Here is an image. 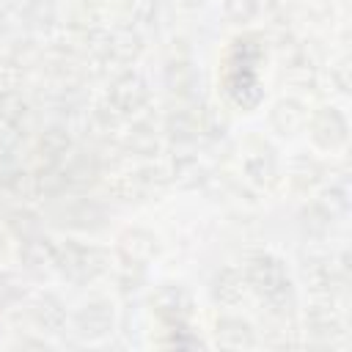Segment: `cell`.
<instances>
[{"instance_id": "cell-1", "label": "cell", "mask_w": 352, "mask_h": 352, "mask_svg": "<svg viewBox=\"0 0 352 352\" xmlns=\"http://www.w3.org/2000/svg\"><path fill=\"white\" fill-rule=\"evenodd\" d=\"M245 280L248 286L270 305V311L275 314H289L292 302H294V289H292V278L286 272V264L267 253V250H258V253H250L245 258Z\"/></svg>"}, {"instance_id": "cell-2", "label": "cell", "mask_w": 352, "mask_h": 352, "mask_svg": "<svg viewBox=\"0 0 352 352\" xmlns=\"http://www.w3.org/2000/svg\"><path fill=\"white\" fill-rule=\"evenodd\" d=\"M107 264L110 261L102 248L82 245L74 239H66L63 245H58V270L74 283H88L99 278L107 270Z\"/></svg>"}, {"instance_id": "cell-3", "label": "cell", "mask_w": 352, "mask_h": 352, "mask_svg": "<svg viewBox=\"0 0 352 352\" xmlns=\"http://www.w3.org/2000/svg\"><path fill=\"white\" fill-rule=\"evenodd\" d=\"M107 102L118 116H132L148 102V82L138 72H124L110 82Z\"/></svg>"}, {"instance_id": "cell-4", "label": "cell", "mask_w": 352, "mask_h": 352, "mask_svg": "<svg viewBox=\"0 0 352 352\" xmlns=\"http://www.w3.org/2000/svg\"><path fill=\"white\" fill-rule=\"evenodd\" d=\"M162 187H165V173L160 168H151V165L129 170V173H118L110 182V190L121 201H143V198L160 192Z\"/></svg>"}, {"instance_id": "cell-5", "label": "cell", "mask_w": 352, "mask_h": 352, "mask_svg": "<svg viewBox=\"0 0 352 352\" xmlns=\"http://www.w3.org/2000/svg\"><path fill=\"white\" fill-rule=\"evenodd\" d=\"M151 308L165 324H182L192 316V297L182 283H162L151 294Z\"/></svg>"}, {"instance_id": "cell-6", "label": "cell", "mask_w": 352, "mask_h": 352, "mask_svg": "<svg viewBox=\"0 0 352 352\" xmlns=\"http://www.w3.org/2000/svg\"><path fill=\"white\" fill-rule=\"evenodd\" d=\"M52 220L63 228H77V231H96L104 226L107 214L104 209L91 201V198H77V201H66V204H58L52 209Z\"/></svg>"}, {"instance_id": "cell-7", "label": "cell", "mask_w": 352, "mask_h": 352, "mask_svg": "<svg viewBox=\"0 0 352 352\" xmlns=\"http://www.w3.org/2000/svg\"><path fill=\"white\" fill-rule=\"evenodd\" d=\"M311 138H314L316 146L330 148V151L344 146L346 138H349V124H346L344 113L338 107H330V104L319 107L311 118Z\"/></svg>"}, {"instance_id": "cell-8", "label": "cell", "mask_w": 352, "mask_h": 352, "mask_svg": "<svg viewBox=\"0 0 352 352\" xmlns=\"http://www.w3.org/2000/svg\"><path fill=\"white\" fill-rule=\"evenodd\" d=\"M302 283L311 294H319V297H333L346 280L338 275L333 258L327 256H308L302 261Z\"/></svg>"}, {"instance_id": "cell-9", "label": "cell", "mask_w": 352, "mask_h": 352, "mask_svg": "<svg viewBox=\"0 0 352 352\" xmlns=\"http://www.w3.org/2000/svg\"><path fill=\"white\" fill-rule=\"evenodd\" d=\"M113 305L107 300H91L74 314V333L85 341H99L113 330Z\"/></svg>"}, {"instance_id": "cell-10", "label": "cell", "mask_w": 352, "mask_h": 352, "mask_svg": "<svg viewBox=\"0 0 352 352\" xmlns=\"http://www.w3.org/2000/svg\"><path fill=\"white\" fill-rule=\"evenodd\" d=\"M223 85L228 99L242 110H253L264 99V85L258 80V72L253 69H228L223 77Z\"/></svg>"}, {"instance_id": "cell-11", "label": "cell", "mask_w": 352, "mask_h": 352, "mask_svg": "<svg viewBox=\"0 0 352 352\" xmlns=\"http://www.w3.org/2000/svg\"><path fill=\"white\" fill-rule=\"evenodd\" d=\"M305 330L316 341H336L344 336V322L330 302H316L305 311Z\"/></svg>"}, {"instance_id": "cell-12", "label": "cell", "mask_w": 352, "mask_h": 352, "mask_svg": "<svg viewBox=\"0 0 352 352\" xmlns=\"http://www.w3.org/2000/svg\"><path fill=\"white\" fill-rule=\"evenodd\" d=\"M19 258H22V264L28 270L47 272V270L58 267V245H55V239H50L44 234H33V236L22 239Z\"/></svg>"}, {"instance_id": "cell-13", "label": "cell", "mask_w": 352, "mask_h": 352, "mask_svg": "<svg viewBox=\"0 0 352 352\" xmlns=\"http://www.w3.org/2000/svg\"><path fill=\"white\" fill-rule=\"evenodd\" d=\"M165 85L170 94L182 96V99H195V91L201 85V74L192 66V60L187 58H173L165 66Z\"/></svg>"}, {"instance_id": "cell-14", "label": "cell", "mask_w": 352, "mask_h": 352, "mask_svg": "<svg viewBox=\"0 0 352 352\" xmlns=\"http://www.w3.org/2000/svg\"><path fill=\"white\" fill-rule=\"evenodd\" d=\"M209 292H212V300H214V302H220V305H236V302L245 297V292H248L245 272L236 270V267H223V270H217L214 278H212Z\"/></svg>"}, {"instance_id": "cell-15", "label": "cell", "mask_w": 352, "mask_h": 352, "mask_svg": "<svg viewBox=\"0 0 352 352\" xmlns=\"http://www.w3.org/2000/svg\"><path fill=\"white\" fill-rule=\"evenodd\" d=\"M118 253L124 258H132V261H151L157 253H160V242L151 231L146 228H126L121 236H118Z\"/></svg>"}, {"instance_id": "cell-16", "label": "cell", "mask_w": 352, "mask_h": 352, "mask_svg": "<svg viewBox=\"0 0 352 352\" xmlns=\"http://www.w3.org/2000/svg\"><path fill=\"white\" fill-rule=\"evenodd\" d=\"M214 338L226 349H250L256 344V333H253L250 322H245L239 316H220L214 324Z\"/></svg>"}, {"instance_id": "cell-17", "label": "cell", "mask_w": 352, "mask_h": 352, "mask_svg": "<svg viewBox=\"0 0 352 352\" xmlns=\"http://www.w3.org/2000/svg\"><path fill=\"white\" fill-rule=\"evenodd\" d=\"M66 190H69V179L60 162H44L38 170L30 173V195L55 198V195H63Z\"/></svg>"}, {"instance_id": "cell-18", "label": "cell", "mask_w": 352, "mask_h": 352, "mask_svg": "<svg viewBox=\"0 0 352 352\" xmlns=\"http://www.w3.org/2000/svg\"><path fill=\"white\" fill-rule=\"evenodd\" d=\"M165 132L173 143H192L201 135V110L179 107L165 116Z\"/></svg>"}, {"instance_id": "cell-19", "label": "cell", "mask_w": 352, "mask_h": 352, "mask_svg": "<svg viewBox=\"0 0 352 352\" xmlns=\"http://www.w3.org/2000/svg\"><path fill=\"white\" fill-rule=\"evenodd\" d=\"M143 50V38L135 28L124 25V28H116L110 33V47H107V63H132Z\"/></svg>"}, {"instance_id": "cell-20", "label": "cell", "mask_w": 352, "mask_h": 352, "mask_svg": "<svg viewBox=\"0 0 352 352\" xmlns=\"http://www.w3.org/2000/svg\"><path fill=\"white\" fill-rule=\"evenodd\" d=\"M30 316L47 333H60L66 327V308L55 294H38L30 305Z\"/></svg>"}, {"instance_id": "cell-21", "label": "cell", "mask_w": 352, "mask_h": 352, "mask_svg": "<svg viewBox=\"0 0 352 352\" xmlns=\"http://www.w3.org/2000/svg\"><path fill=\"white\" fill-rule=\"evenodd\" d=\"M63 168H66L69 190H85V187L96 184V179L102 176V162L91 151H82V154L72 157L69 165H63Z\"/></svg>"}, {"instance_id": "cell-22", "label": "cell", "mask_w": 352, "mask_h": 352, "mask_svg": "<svg viewBox=\"0 0 352 352\" xmlns=\"http://www.w3.org/2000/svg\"><path fill=\"white\" fill-rule=\"evenodd\" d=\"M270 121H272L275 132L297 135L308 124V113H305V107L297 99H280V102H275V107L270 113Z\"/></svg>"}, {"instance_id": "cell-23", "label": "cell", "mask_w": 352, "mask_h": 352, "mask_svg": "<svg viewBox=\"0 0 352 352\" xmlns=\"http://www.w3.org/2000/svg\"><path fill=\"white\" fill-rule=\"evenodd\" d=\"M264 60V44L258 36H239L228 50V69H258Z\"/></svg>"}, {"instance_id": "cell-24", "label": "cell", "mask_w": 352, "mask_h": 352, "mask_svg": "<svg viewBox=\"0 0 352 352\" xmlns=\"http://www.w3.org/2000/svg\"><path fill=\"white\" fill-rule=\"evenodd\" d=\"M36 151H38L41 162H60V160H66V154L72 151V135H69V129L60 126V124L47 126L38 135V148Z\"/></svg>"}, {"instance_id": "cell-25", "label": "cell", "mask_w": 352, "mask_h": 352, "mask_svg": "<svg viewBox=\"0 0 352 352\" xmlns=\"http://www.w3.org/2000/svg\"><path fill=\"white\" fill-rule=\"evenodd\" d=\"M245 168V176L250 184L261 187V190H270L275 182H278V165H275V157L270 151H253L245 157L242 162Z\"/></svg>"}, {"instance_id": "cell-26", "label": "cell", "mask_w": 352, "mask_h": 352, "mask_svg": "<svg viewBox=\"0 0 352 352\" xmlns=\"http://www.w3.org/2000/svg\"><path fill=\"white\" fill-rule=\"evenodd\" d=\"M170 176L179 187H198L209 179V170L198 160V154H179L170 162Z\"/></svg>"}, {"instance_id": "cell-27", "label": "cell", "mask_w": 352, "mask_h": 352, "mask_svg": "<svg viewBox=\"0 0 352 352\" xmlns=\"http://www.w3.org/2000/svg\"><path fill=\"white\" fill-rule=\"evenodd\" d=\"M283 80L289 85H294V88H302V91L314 88V82H316V63H314V58H308V52H302V50H294L289 63H286V69H283Z\"/></svg>"}, {"instance_id": "cell-28", "label": "cell", "mask_w": 352, "mask_h": 352, "mask_svg": "<svg viewBox=\"0 0 352 352\" xmlns=\"http://www.w3.org/2000/svg\"><path fill=\"white\" fill-rule=\"evenodd\" d=\"M124 148L135 157H154L157 148H160L157 132L148 124H132L124 135Z\"/></svg>"}, {"instance_id": "cell-29", "label": "cell", "mask_w": 352, "mask_h": 352, "mask_svg": "<svg viewBox=\"0 0 352 352\" xmlns=\"http://www.w3.org/2000/svg\"><path fill=\"white\" fill-rule=\"evenodd\" d=\"M289 173H292V184H294V190H311V187H316V184L322 182L324 168H322V162H316L314 157H308V154H297V157L292 160Z\"/></svg>"}, {"instance_id": "cell-30", "label": "cell", "mask_w": 352, "mask_h": 352, "mask_svg": "<svg viewBox=\"0 0 352 352\" xmlns=\"http://www.w3.org/2000/svg\"><path fill=\"white\" fill-rule=\"evenodd\" d=\"M333 214L324 204L319 201H311L300 209V228L308 234V236H324L330 228H333Z\"/></svg>"}, {"instance_id": "cell-31", "label": "cell", "mask_w": 352, "mask_h": 352, "mask_svg": "<svg viewBox=\"0 0 352 352\" xmlns=\"http://www.w3.org/2000/svg\"><path fill=\"white\" fill-rule=\"evenodd\" d=\"M124 14L129 19V28H157L160 19V3L157 0H126Z\"/></svg>"}, {"instance_id": "cell-32", "label": "cell", "mask_w": 352, "mask_h": 352, "mask_svg": "<svg viewBox=\"0 0 352 352\" xmlns=\"http://www.w3.org/2000/svg\"><path fill=\"white\" fill-rule=\"evenodd\" d=\"M319 204H324L333 217L346 214V212H349V184H346L344 179H341V182H333L327 190H322Z\"/></svg>"}, {"instance_id": "cell-33", "label": "cell", "mask_w": 352, "mask_h": 352, "mask_svg": "<svg viewBox=\"0 0 352 352\" xmlns=\"http://www.w3.org/2000/svg\"><path fill=\"white\" fill-rule=\"evenodd\" d=\"M143 280H146V264L121 256V267H118V286H121V292L124 294L138 292L143 286Z\"/></svg>"}, {"instance_id": "cell-34", "label": "cell", "mask_w": 352, "mask_h": 352, "mask_svg": "<svg viewBox=\"0 0 352 352\" xmlns=\"http://www.w3.org/2000/svg\"><path fill=\"white\" fill-rule=\"evenodd\" d=\"M6 223H8V228L19 236V239H28V236H33V234H38V214H33V212H28V209H14V212H8L6 214Z\"/></svg>"}, {"instance_id": "cell-35", "label": "cell", "mask_w": 352, "mask_h": 352, "mask_svg": "<svg viewBox=\"0 0 352 352\" xmlns=\"http://www.w3.org/2000/svg\"><path fill=\"white\" fill-rule=\"evenodd\" d=\"M118 113L113 110V104L110 102H104V104H99V107H94L91 110V118H88V126L96 132V135H110L116 126H118Z\"/></svg>"}, {"instance_id": "cell-36", "label": "cell", "mask_w": 352, "mask_h": 352, "mask_svg": "<svg viewBox=\"0 0 352 352\" xmlns=\"http://www.w3.org/2000/svg\"><path fill=\"white\" fill-rule=\"evenodd\" d=\"M25 297V280L16 272H0V308H8Z\"/></svg>"}, {"instance_id": "cell-37", "label": "cell", "mask_w": 352, "mask_h": 352, "mask_svg": "<svg viewBox=\"0 0 352 352\" xmlns=\"http://www.w3.org/2000/svg\"><path fill=\"white\" fill-rule=\"evenodd\" d=\"M261 3L258 0H226V16L234 25H245L258 14Z\"/></svg>"}, {"instance_id": "cell-38", "label": "cell", "mask_w": 352, "mask_h": 352, "mask_svg": "<svg viewBox=\"0 0 352 352\" xmlns=\"http://www.w3.org/2000/svg\"><path fill=\"white\" fill-rule=\"evenodd\" d=\"M330 80H333V85H336L341 94H349V91H352V60H349V55H341V58L330 66Z\"/></svg>"}, {"instance_id": "cell-39", "label": "cell", "mask_w": 352, "mask_h": 352, "mask_svg": "<svg viewBox=\"0 0 352 352\" xmlns=\"http://www.w3.org/2000/svg\"><path fill=\"white\" fill-rule=\"evenodd\" d=\"M165 344H168V346H179V349H187V346H204L201 338L192 336V333L184 327V322H182V324H170V336H168Z\"/></svg>"}, {"instance_id": "cell-40", "label": "cell", "mask_w": 352, "mask_h": 352, "mask_svg": "<svg viewBox=\"0 0 352 352\" xmlns=\"http://www.w3.org/2000/svg\"><path fill=\"white\" fill-rule=\"evenodd\" d=\"M8 3V8L14 11V14H19V16H25L28 19V14L33 11V6H36V0H6Z\"/></svg>"}, {"instance_id": "cell-41", "label": "cell", "mask_w": 352, "mask_h": 352, "mask_svg": "<svg viewBox=\"0 0 352 352\" xmlns=\"http://www.w3.org/2000/svg\"><path fill=\"white\" fill-rule=\"evenodd\" d=\"M6 88H0V121H3V110H6Z\"/></svg>"}, {"instance_id": "cell-42", "label": "cell", "mask_w": 352, "mask_h": 352, "mask_svg": "<svg viewBox=\"0 0 352 352\" xmlns=\"http://www.w3.org/2000/svg\"><path fill=\"white\" fill-rule=\"evenodd\" d=\"M182 3H184L187 8H201V6H204V0H182Z\"/></svg>"}, {"instance_id": "cell-43", "label": "cell", "mask_w": 352, "mask_h": 352, "mask_svg": "<svg viewBox=\"0 0 352 352\" xmlns=\"http://www.w3.org/2000/svg\"><path fill=\"white\" fill-rule=\"evenodd\" d=\"M19 346H47L44 341H19Z\"/></svg>"}, {"instance_id": "cell-44", "label": "cell", "mask_w": 352, "mask_h": 352, "mask_svg": "<svg viewBox=\"0 0 352 352\" xmlns=\"http://www.w3.org/2000/svg\"><path fill=\"white\" fill-rule=\"evenodd\" d=\"M80 3H82V6H88V8H91V6H96V3H102V0H80Z\"/></svg>"}, {"instance_id": "cell-45", "label": "cell", "mask_w": 352, "mask_h": 352, "mask_svg": "<svg viewBox=\"0 0 352 352\" xmlns=\"http://www.w3.org/2000/svg\"><path fill=\"white\" fill-rule=\"evenodd\" d=\"M0 256H3V236H0Z\"/></svg>"}]
</instances>
